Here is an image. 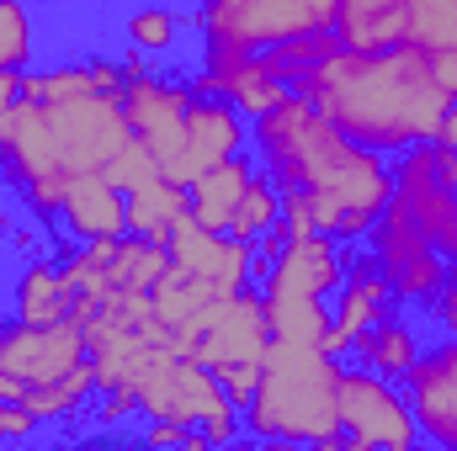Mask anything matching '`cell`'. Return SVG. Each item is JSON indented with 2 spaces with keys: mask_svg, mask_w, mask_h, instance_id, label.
I'll return each instance as SVG.
<instances>
[{
  "mask_svg": "<svg viewBox=\"0 0 457 451\" xmlns=\"http://www.w3.org/2000/svg\"><path fill=\"white\" fill-rule=\"evenodd\" d=\"M170 271V244L165 239H144V234H122L107 244V282L112 292H154V282Z\"/></svg>",
  "mask_w": 457,
  "mask_h": 451,
  "instance_id": "cell-25",
  "label": "cell"
},
{
  "mask_svg": "<svg viewBox=\"0 0 457 451\" xmlns=\"http://www.w3.org/2000/svg\"><path fill=\"white\" fill-rule=\"evenodd\" d=\"M11 314L27 319V324L75 319V287H70L59 255H37V260H27L16 271V282H11Z\"/></svg>",
  "mask_w": 457,
  "mask_h": 451,
  "instance_id": "cell-20",
  "label": "cell"
},
{
  "mask_svg": "<svg viewBox=\"0 0 457 451\" xmlns=\"http://www.w3.org/2000/svg\"><path fill=\"white\" fill-rule=\"evenodd\" d=\"M122 37H128V48L144 53V59H170V53L181 48V37H187V16L149 0V5H133V11L122 16Z\"/></svg>",
  "mask_w": 457,
  "mask_h": 451,
  "instance_id": "cell-26",
  "label": "cell"
},
{
  "mask_svg": "<svg viewBox=\"0 0 457 451\" xmlns=\"http://www.w3.org/2000/svg\"><path fill=\"white\" fill-rule=\"evenodd\" d=\"M341 271H345V244L320 234V228H309V234L287 239V250L266 271L261 292L266 298H330L341 287Z\"/></svg>",
  "mask_w": 457,
  "mask_h": 451,
  "instance_id": "cell-16",
  "label": "cell"
},
{
  "mask_svg": "<svg viewBox=\"0 0 457 451\" xmlns=\"http://www.w3.org/2000/svg\"><path fill=\"white\" fill-rule=\"evenodd\" d=\"M255 170H261V160H255L250 149H239V154L219 160L213 170H203V176L187 186V213H192V218H197L203 228H219V234H224Z\"/></svg>",
  "mask_w": 457,
  "mask_h": 451,
  "instance_id": "cell-22",
  "label": "cell"
},
{
  "mask_svg": "<svg viewBox=\"0 0 457 451\" xmlns=\"http://www.w3.org/2000/svg\"><path fill=\"white\" fill-rule=\"evenodd\" d=\"M404 393H410L420 441L457 451V340L442 335L420 350V361L404 377Z\"/></svg>",
  "mask_w": 457,
  "mask_h": 451,
  "instance_id": "cell-14",
  "label": "cell"
},
{
  "mask_svg": "<svg viewBox=\"0 0 457 451\" xmlns=\"http://www.w3.org/2000/svg\"><path fill=\"white\" fill-rule=\"evenodd\" d=\"M122 197H128V234H144V239H165L170 224L187 213V186H176L165 170L138 176Z\"/></svg>",
  "mask_w": 457,
  "mask_h": 451,
  "instance_id": "cell-24",
  "label": "cell"
},
{
  "mask_svg": "<svg viewBox=\"0 0 457 451\" xmlns=\"http://www.w3.org/2000/svg\"><path fill=\"white\" fill-rule=\"evenodd\" d=\"M138 420H176L187 430H208L213 447H228V441L245 436L239 409L219 388L213 366H203L197 356H181V350H165L144 372V382H138Z\"/></svg>",
  "mask_w": 457,
  "mask_h": 451,
  "instance_id": "cell-5",
  "label": "cell"
},
{
  "mask_svg": "<svg viewBox=\"0 0 457 451\" xmlns=\"http://www.w3.org/2000/svg\"><path fill=\"white\" fill-rule=\"evenodd\" d=\"M250 149L277 192H298L314 228L341 244H361L394 202V160L341 133L298 91L250 117Z\"/></svg>",
  "mask_w": 457,
  "mask_h": 451,
  "instance_id": "cell-1",
  "label": "cell"
},
{
  "mask_svg": "<svg viewBox=\"0 0 457 451\" xmlns=\"http://www.w3.org/2000/svg\"><path fill=\"white\" fill-rule=\"evenodd\" d=\"M32 430H37V414H32L27 404L0 398V441H27Z\"/></svg>",
  "mask_w": 457,
  "mask_h": 451,
  "instance_id": "cell-32",
  "label": "cell"
},
{
  "mask_svg": "<svg viewBox=\"0 0 457 451\" xmlns=\"http://www.w3.org/2000/svg\"><path fill=\"white\" fill-rule=\"evenodd\" d=\"M59 228L80 244L91 239H122L128 234V197L107 170H86V176H70L64 186V202H59Z\"/></svg>",
  "mask_w": 457,
  "mask_h": 451,
  "instance_id": "cell-18",
  "label": "cell"
},
{
  "mask_svg": "<svg viewBox=\"0 0 457 451\" xmlns=\"http://www.w3.org/2000/svg\"><path fill=\"white\" fill-rule=\"evenodd\" d=\"M239 149H250V117L224 96H192L187 122H181V149L165 176L176 186H192L203 170H213L219 160L239 154Z\"/></svg>",
  "mask_w": 457,
  "mask_h": 451,
  "instance_id": "cell-13",
  "label": "cell"
},
{
  "mask_svg": "<svg viewBox=\"0 0 457 451\" xmlns=\"http://www.w3.org/2000/svg\"><path fill=\"white\" fill-rule=\"evenodd\" d=\"M277 218H282V192H277V181H271L266 170H255L224 234H228V239H245V244H250V239H261L266 228L277 224Z\"/></svg>",
  "mask_w": 457,
  "mask_h": 451,
  "instance_id": "cell-29",
  "label": "cell"
},
{
  "mask_svg": "<svg viewBox=\"0 0 457 451\" xmlns=\"http://www.w3.org/2000/svg\"><path fill=\"white\" fill-rule=\"evenodd\" d=\"M399 303H394V292H388V282H383V271L372 266V255L367 250H356L351 244V255H345V271H341V287L330 292V330L345 340V350H351V340L361 335V330H372L383 314H394Z\"/></svg>",
  "mask_w": 457,
  "mask_h": 451,
  "instance_id": "cell-19",
  "label": "cell"
},
{
  "mask_svg": "<svg viewBox=\"0 0 457 451\" xmlns=\"http://www.w3.org/2000/svg\"><path fill=\"white\" fill-rule=\"evenodd\" d=\"M341 133L378 154H404L410 144L442 138L453 91L436 75V48L404 37L394 48H330L314 70L293 80Z\"/></svg>",
  "mask_w": 457,
  "mask_h": 451,
  "instance_id": "cell-2",
  "label": "cell"
},
{
  "mask_svg": "<svg viewBox=\"0 0 457 451\" xmlns=\"http://www.w3.org/2000/svg\"><path fill=\"white\" fill-rule=\"evenodd\" d=\"M165 244H170V260H176L181 271L208 276L219 292L255 287V271H250V244H245V239H228V234H219V228H203L192 213H181V218L170 224Z\"/></svg>",
  "mask_w": 457,
  "mask_h": 451,
  "instance_id": "cell-17",
  "label": "cell"
},
{
  "mask_svg": "<svg viewBox=\"0 0 457 451\" xmlns=\"http://www.w3.org/2000/svg\"><path fill=\"white\" fill-rule=\"evenodd\" d=\"M361 244H367L372 266L383 271V282H388V292H394L399 308H426V298H431V292L442 287V276H447V260L431 250V239L410 224V213H404L399 202L383 208V218L372 224V234H367Z\"/></svg>",
  "mask_w": 457,
  "mask_h": 451,
  "instance_id": "cell-11",
  "label": "cell"
},
{
  "mask_svg": "<svg viewBox=\"0 0 457 451\" xmlns=\"http://www.w3.org/2000/svg\"><path fill=\"white\" fill-rule=\"evenodd\" d=\"M197 96H224L245 117L271 112L293 86L266 64V53H203V64L187 75Z\"/></svg>",
  "mask_w": 457,
  "mask_h": 451,
  "instance_id": "cell-15",
  "label": "cell"
},
{
  "mask_svg": "<svg viewBox=\"0 0 457 451\" xmlns=\"http://www.w3.org/2000/svg\"><path fill=\"white\" fill-rule=\"evenodd\" d=\"M271 345V319H266V298L261 287H239L219 292L208 308H197L192 319H181L170 330V350L197 356L203 366H261Z\"/></svg>",
  "mask_w": 457,
  "mask_h": 451,
  "instance_id": "cell-6",
  "label": "cell"
},
{
  "mask_svg": "<svg viewBox=\"0 0 457 451\" xmlns=\"http://www.w3.org/2000/svg\"><path fill=\"white\" fill-rule=\"evenodd\" d=\"M426 324H436V335L457 340V266H447L442 287L426 298Z\"/></svg>",
  "mask_w": 457,
  "mask_h": 451,
  "instance_id": "cell-31",
  "label": "cell"
},
{
  "mask_svg": "<svg viewBox=\"0 0 457 451\" xmlns=\"http://www.w3.org/2000/svg\"><path fill=\"white\" fill-rule=\"evenodd\" d=\"M394 202L410 213V224L431 239V250L457 266V186L442 181L426 165V149L410 144L404 154H394Z\"/></svg>",
  "mask_w": 457,
  "mask_h": 451,
  "instance_id": "cell-12",
  "label": "cell"
},
{
  "mask_svg": "<svg viewBox=\"0 0 457 451\" xmlns=\"http://www.w3.org/2000/svg\"><path fill=\"white\" fill-rule=\"evenodd\" d=\"M345 0H192L203 53H261L298 32L336 27Z\"/></svg>",
  "mask_w": 457,
  "mask_h": 451,
  "instance_id": "cell-4",
  "label": "cell"
},
{
  "mask_svg": "<svg viewBox=\"0 0 457 451\" xmlns=\"http://www.w3.org/2000/svg\"><path fill=\"white\" fill-rule=\"evenodd\" d=\"M442 138H447V144H457V96H453V107H447V122H442Z\"/></svg>",
  "mask_w": 457,
  "mask_h": 451,
  "instance_id": "cell-34",
  "label": "cell"
},
{
  "mask_svg": "<svg viewBox=\"0 0 457 451\" xmlns=\"http://www.w3.org/2000/svg\"><path fill=\"white\" fill-rule=\"evenodd\" d=\"M266 319H271L277 340H303V345H325L330 324H336L330 298H266Z\"/></svg>",
  "mask_w": 457,
  "mask_h": 451,
  "instance_id": "cell-28",
  "label": "cell"
},
{
  "mask_svg": "<svg viewBox=\"0 0 457 451\" xmlns=\"http://www.w3.org/2000/svg\"><path fill=\"white\" fill-rule=\"evenodd\" d=\"M37 16L32 0H0V70H32Z\"/></svg>",
  "mask_w": 457,
  "mask_h": 451,
  "instance_id": "cell-30",
  "label": "cell"
},
{
  "mask_svg": "<svg viewBox=\"0 0 457 451\" xmlns=\"http://www.w3.org/2000/svg\"><path fill=\"white\" fill-rule=\"evenodd\" d=\"M420 350H426V340H420V324L415 319H404L399 308L394 314H383L372 330H361V335L351 340V361L356 366H367V372H378V377H388V382H404L410 377V366L420 361Z\"/></svg>",
  "mask_w": 457,
  "mask_h": 451,
  "instance_id": "cell-21",
  "label": "cell"
},
{
  "mask_svg": "<svg viewBox=\"0 0 457 451\" xmlns=\"http://www.w3.org/2000/svg\"><path fill=\"white\" fill-rule=\"evenodd\" d=\"M219 298V287L208 282V276H197V271H181L176 260H170V271L154 282V292H149V303H154V319L165 324V330H176L181 319H192L197 308H208Z\"/></svg>",
  "mask_w": 457,
  "mask_h": 451,
  "instance_id": "cell-27",
  "label": "cell"
},
{
  "mask_svg": "<svg viewBox=\"0 0 457 451\" xmlns=\"http://www.w3.org/2000/svg\"><path fill=\"white\" fill-rule=\"evenodd\" d=\"M91 361V340L80 319L59 324H27V319H0V398L21 404L32 388L59 382L64 372Z\"/></svg>",
  "mask_w": 457,
  "mask_h": 451,
  "instance_id": "cell-7",
  "label": "cell"
},
{
  "mask_svg": "<svg viewBox=\"0 0 457 451\" xmlns=\"http://www.w3.org/2000/svg\"><path fill=\"white\" fill-rule=\"evenodd\" d=\"M336 393H341V356H330L325 345L271 335L255 372V393L239 409V425L250 441H271V447L345 451Z\"/></svg>",
  "mask_w": 457,
  "mask_h": 451,
  "instance_id": "cell-3",
  "label": "cell"
},
{
  "mask_svg": "<svg viewBox=\"0 0 457 451\" xmlns=\"http://www.w3.org/2000/svg\"><path fill=\"white\" fill-rule=\"evenodd\" d=\"M341 441L345 451H410L420 447V425L404 382H388L341 356Z\"/></svg>",
  "mask_w": 457,
  "mask_h": 451,
  "instance_id": "cell-8",
  "label": "cell"
},
{
  "mask_svg": "<svg viewBox=\"0 0 457 451\" xmlns=\"http://www.w3.org/2000/svg\"><path fill=\"white\" fill-rule=\"evenodd\" d=\"M415 32L410 0H345L336 16V37L345 48H394Z\"/></svg>",
  "mask_w": 457,
  "mask_h": 451,
  "instance_id": "cell-23",
  "label": "cell"
},
{
  "mask_svg": "<svg viewBox=\"0 0 457 451\" xmlns=\"http://www.w3.org/2000/svg\"><path fill=\"white\" fill-rule=\"evenodd\" d=\"M192 96L197 91H192L187 75H165L144 53H128L122 59V112H128L133 138L154 154L160 170H170V160L181 149V122H187Z\"/></svg>",
  "mask_w": 457,
  "mask_h": 451,
  "instance_id": "cell-10",
  "label": "cell"
},
{
  "mask_svg": "<svg viewBox=\"0 0 457 451\" xmlns=\"http://www.w3.org/2000/svg\"><path fill=\"white\" fill-rule=\"evenodd\" d=\"M43 117H48V138H54V154H59L64 176L107 170L122 154V144L133 138L122 96H112V91H86V96H70V102H43Z\"/></svg>",
  "mask_w": 457,
  "mask_h": 451,
  "instance_id": "cell-9",
  "label": "cell"
},
{
  "mask_svg": "<svg viewBox=\"0 0 457 451\" xmlns=\"http://www.w3.org/2000/svg\"><path fill=\"white\" fill-rule=\"evenodd\" d=\"M21 75H27V70H0V107L21 102Z\"/></svg>",
  "mask_w": 457,
  "mask_h": 451,
  "instance_id": "cell-33",
  "label": "cell"
}]
</instances>
